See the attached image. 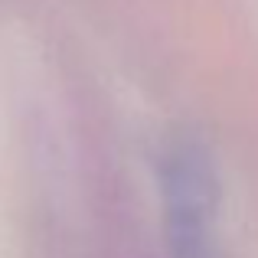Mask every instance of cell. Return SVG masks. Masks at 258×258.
Instances as JSON below:
<instances>
[{"label":"cell","instance_id":"cell-1","mask_svg":"<svg viewBox=\"0 0 258 258\" xmlns=\"http://www.w3.org/2000/svg\"><path fill=\"white\" fill-rule=\"evenodd\" d=\"M164 206L173 258H219L216 248V189L206 157L183 144L164 164Z\"/></svg>","mask_w":258,"mask_h":258}]
</instances>
